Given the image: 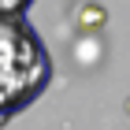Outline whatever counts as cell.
<instances>
[{
    "mask_svg": "<svg viewBox=\"0 0 130 130\" xmlns=\"http://www.w3.org/2000/svg\"><path fill=\"white\" fill-rule=\"evenodd\" d=\"M52 82V56L26 19H0V130Z\"/></svg>",
    "mask_w": 130,
    "mask_h": 130,
    "instance_id": "6da1fadb",
    "label": "cell"
},
{
    "mask_svg": "<svg viewBox=\"0 0 130 130\" xmlns=\"http://www.w3.org/2000/svg\"><path fill=\"white\" fill-rule=\"evenodd\" d=\"M34 0H0V19H26Z\"/></svg>",
    "mask_w": 130,
    "mask_h": 130,
    "instance_id": "7a4b0ae2",
    "label": "cell"
},
{
    "mask_svg": "<svg viewBox=\"0 0 130 130\" xmlns=\"http://www.w3.org/2000/svg\"><path fill=\"white\" fill-rule=\"evenodd\" d=\"M86 22H89V30H97L100 22H104V11L100 8H86Z\"/></svg>",
    "mask_w": 130,
    "mask_h": 130,
    "instance_id": "3957f363",
    "label": "cell"
},
{
    "mask_svg": "<svg viewBox=\"0 0 130 130\" xmlns=\"http://www.w3.org/2000/svg\"><path fill=\"white\" fill-rule=\"evenodd\" d=\"M123 108H126V115H130V97H126V104H123Z\"/></svg>",
    "mask_w": 130,
    "mask_h": 130,
    "instance_id": "277c9868",
    "label": "cell"
}]
</instances>
